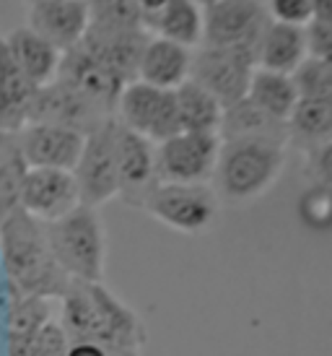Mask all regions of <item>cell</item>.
<instances>
[{
    "mask_svg": "<svg viewBox=\"0 0 332 356\" xmlns=\"http://www.w3.org/2000/svg\"><path fill=\"white\" fill-rule=\"evenodd\" d=\"M60 325L70 341H91L104 348H146L148 330L133 307L104 284L70 278L60 297Z\"/></svg>",
    "mask_w": 332,
    "mask_h": 356,
    "instance_id": "cell-1",
    "label": "cell"
},
{
    "mask_svg": "<svg viewBox=\"0 0 332 356\" xmlns=\"http://www.w3.org/2000/svg\"><path fill=\"white\" fill-rule=\"evenodd\" d=\"M0 263L10 289L24 297L55 302L70 284V276L49 250L44 224L29 216L24 208H16L0 221Z\"/></svg>",
    "mask_w": 332,
    "mask_h": 356,
    "instance_id": "cell-2",
    "label": "cell"
},
{
    "mask_svg": "<svg viewBox=\"0 0 332 356\" xmlns=\"http://www.w3.org/2000/svg\"><path fill=\"white\" fill-rule=\"evenodd\" d=\"M285 167V146L273 140H221L213 185L218 198L249 203L275 185Z\"/></svg>",
    "mask_w": 332,
    "mask_h": 356,
    "instance_id": "cell-3",
    "label": "cell"
},
{
    "mask_svg": "<svg viewBox=\"0 0 332 356\" xmlns=\"http://www.w3.org/2000/svg\"><path fill=\"white\" fill-rule=\"evenodd\" d=\"M44 232L52 255L70 278L104 284L107 237L97 208L78 206L68 216L44 224Z\"/></svg>",
    "mask_w": 332,
    "mask_h": 356,
    "instance_id": "cell-4",
    "label": "cell"
},
{
    "mask_svg": "<svg viewBox=\"0 0 332 356\" xmlns=\"http://www.w3.org/2000/svg\"><path fill=\"white\" fill-rule=\"evenodd\" d=\"M164 227L179 234H203L218 218V195L210 185L161 182L143 206Z\"/></svg>",
    "mask_w": 332,
    "mask_h": 356,
    "instance_id": "cell-5",
    "label": "cell"
},
{
    "mask_svg": "<svg viewBox=\"0 0 332 356\" xmlns=\"http://www.w3.org/2000/svg\"><path fill=\"white\" fill-rule=\"evenodd\" d=\"M254 70H257V55L249 50L200 47L192 52L190 81H195L208 94H213L226 109L247 97Z\"/></svg>",
    "mask_w": 332,
    "mask_h": 356,
    "instance_id": "cell-6",
    "label": "cell"
},
{
    "mask_svg": "<svg viewBox=\"0 0 332 356\" xmlns=\"http://www.w3.org/2000/svg\"><path fill=\"white\" fill-rule=\"evenodd\" d=\"M270 16L260 0H213L203 8L200 47H236L257 55Z\"/></svg>",
    "mask_w": 332,
    "mask_h": 356,
    "instance_id": "cell-7",
    "label": "cell"
},
{
    "mask_svg": "<svg viewBox=\"0 0 332 356\" xmlns=\"http://www.w3.org/2000/svg\"><path fill=\"white\" fill-rule=\"evenodd\" d=\"M117 120L112 118L86 136L73 177L81 193V206L99 208L117 198Z\"/></svg>",
    "mask_w": 332,
    "mask_h": 356,
    "instance_id": "cell-8",
    "label": "cell"
},
{
    "mask_svg": "<svg viewBox=\"0 0 332 356\" xmlns=\"http://www.w3.org/2000/svg\"><path fill=\"white\" fill-rule=\"evenodd\" d=\"M115 115L119 125L148 138L153 146L182 133L179 118H176L174 91L156 89L143 81H130L122 89Z\"/></svg>",
    "mask_w": 332,
    "mask_h": 356,
    "instance_id": "cell-9",
    "label": "cell"
},
{
    "mask_svg": "<svg viewBox=\"0 0 332 356\" xmlns=\"http://www.w3.org/2000/svg\"><path fill=\"white\" fill-rule=\"evenodd\" d=\"M221 138L208 133H176L156 146V177L174 185H208L218 164Z\"/></svg>",
    "mask_w": 332,
    "mask_h": 356,
    "instance_id": "cell-10",
    "label": "cell"
},
{
    "mask_svg": "<svg viewBox=\"0 0 332 356\" xmlns=\"http://www.w3.org/2000/svg\"><path fill=\"white\" fill-rule=\"evenodd\" d=\"M112 120L107 112L81 97L76 89H70L63 81H52L47 86H40L34 99H31L29 115H26V125L31 122H42V125H58V128L78 130L83 136L94 133L99 125H104Z\"/></svg>",
    "mask_w": 332,
    "mask_h": 356,
    "instance_id": "cell-11",
    "label": "cell"
},
{
    "mask_svg": "<svg viewBox=\"0 0 332 356\" xmlns=\"http://www.w3.org/2000/svg\"><path fill=\"white\" fill-rule=\"evenodd\" d=\"M117 120V118H115ZM117 195L127 206H146L156 190V146L117 122Z\"/></svg>",
    "mask_w": 332,
    "mask_h": 356,
    "instance_id": "cell-12",
    "label": "cell"
},
{
    "mask_svg": "<svg viewBox=\"0 0 332 356\" xmlns=\"http://www.w3.org/2000/svg\"><path fill=\"white\" fill-rule=\"evenodd\" d=\"M58 81L68 83L70 89H76L81 97L94 102L101 112H107L109 118H115L117 102L127 81H122L117 73H112L107 65H101L94 60L81 44L63 52L58 68Z\"/></svg>",
    "mask_w": 332,
    "mask_h": 356,
    "instance_id": "cell-13",
    "label": "cell"
},
{
    "mask_svg": "<svg viewBox=\"0 0 332 356\" xmlns=\"http://www.w3.org/2000/svg\"><path fill=\"white\" fill-rule=\"evenodd\" d=\"M81 206V193L73 172L65 169H29L21 208L42 224H52Z\"/></svg>",
    "mask_w": 332,
    "mask_h": 356,
    "instance_id": "cell-14",
    "label": "cell"
},
{
    "mask_svg": "<svg viewBox=\"0 0 332 356\" xmlns=\"http://www.w3.org/2000/svg\"><path fill=\"white\" fill-rule=\"evenodd\" d=\"M19 136L21 154L26 159L29 169H65L73 172L83 151L86 136L78 130L58 128V125H42L31 122L16 133Z\"/></svg>",
    "mask_w": 332,
    "mask_h": 356,
    "instance_id": "cell-15",
    "label": "cell"
},
{
    "mask_svg": "<svg viewBox=\"0 0 332 356\" xmlns=\"http://www.w3.org/2000/svg\"><path fill=\"white\" fill-rule=\"evenodd\" d=\"M148 40L151 34L146 29H107V26L88 24L78 44L91 58L130 83V81H138V65H140Z\"/></svg>",
    "mask_w": 332,
    "mask_h": 356,
    "instance_id": "cell-16",
    "label": "cell"
},
{
    "mask_svg": "<svg viewBox=\"0 0 332 356\" xmlns=\"http://www.w3.org/2000/svg\"><path fill=\"white\" fill-rule=\"evenodd\" d=\"M88 24L86 0H34L29 6V29L60 52L76 47Z\"/></svg>",
    "mask_w": 332,
    "mask_h": 356,
    "instance_id": "cell-17",
    "label": "cell"
},
{
    "mask_svg": "<svg viewBox=\"0 0 332 356\" xmlns=\"http://www.w3.org/2000/svg\"><path fill=\"white\" fill-rule=\"evenodd\" d=\"M190 68H192V50L161 37H151L138 65V81L156 89L174 91L185 81H190Z\"/></svg>",
    "mask_w": 332,
    "mask_h": 356,
    "instance_id": "cell-18",
    "label": "cell"
},
{
    "mask_svg": "<svg viewBox=\"0 0 332 356\" xmlns=\"http://www.w3.org/2000/svg\"><path fill=\"white\" fill-rule=\"evenodd\" d=\"M40 86H34L16 58L10 55L8 42L0 34V133H19L26 125L31 99Z\"/></svg>",
    "mask_w": 332,
    "mask_h": 356,
    "instance_id": "cell-19",
    "label": "cell"
},
{
    "mask_svg": "<svg viewBox=\"0 0 332 356\" xmlns=\"http://www.w3.org/2000/svg\"><path fill=\"white\" fill-rule=\"evenodd\" d=\"M306 58V34L301 26H288L278 21L267 24L263 40L257 44V68L291 76Z\"/></svg>",
    "mask_w": 332,
    "mask_h": 356,
    "instance_id": "cell-20",
    "label": "cell"
},
{
    "mask_svg": "<svg viewBox=\"0 0 332 356\" xmlns=\"http://www.w3.org/2000/svg\"><path fill=\"white\" fill-rule=\"evenodd\" d=\"M146 31L192 50L203 44V6L195 0H169L161 10L146 16Z\"/></svg>",
    "mask_w": 332,
    "mask_h": 356,
    "instance_id": "cell-21",
    "label": "cell"
},
{
    "mask_svg": "<svg viewBox=\"0 0 332 356\" xmlns=\"http://www.w3.org/2000/svg\"><path fill=\"white\" fill-rule=\"evenodd\" d=\"M8 42L10 55L16 58L19 68L24 70V76L34 83V86H47L58 79V68H60V58L63 52L49 44L47 40H42L40 34H34L29 26H21V29H13L6 37Z\"/></svg>",
    "mask_w": 332,
    "mask_h": 356,
    "instance_id": "cell-22",
    "label": "cell"
},
{
    "mask_svg": "<svg viewBox=\"0 0 332 356\" xmlns=\"http://www.w3.org/2000/svg\"><path fill=\"white\" fill-rule=\"evenodd\" d=\"M221 140H242V138H260V140H273L285 146L288 143V125L281 120L270 118L267 112L252 104V102L242 99L224 109L221 118V130H218Z\"/></svg>",
    "mask_w": 332,
    "mask_h": 356,
    "instance_id": "cell-23",
    "label": "cell"
},
{
    "mask_svg": "<svg viewBox=\"0 0 332 356\" xmlns=\"http://www.w3.org/2000/svg\"><path fill=\"white\" fill-rule=\"evenodd\" d=\"M52 320V302L13 291L8 312V356H29L40 330Z\"/></svg>",
    "mask_w": 332,
    "mask_h": 356,
    "instance_id": "cell-24",
    "label": "cell"
},
{
    "mask_svg": "<svg viewBox=\"0 0 332 356\" xmlns=\"http://www.w3.org/2000/svg\"><path fill=\"white\" fill-rule=\"evenodd\" d=\"M176 118L182 133H208L218 136L224 107L213 94H208L195 81H185L179 89H174Z\"/></svg>",
    "mask_w": 332,
    "mask_h": 356,
    "instance_id": "cell-25",
    "label": "cell"
},
{
    "mask_svg": "<svg viewBox=\"0 0 332 356\" xmlns=\"http://www.w3.org/2000/svg\"><path fill=\"white\" fill-rule=\"evenodd\" d=\"M285 125L288 138L312 154L332 140V99H299Z\"/></svg>",
    "mask_w": 332,
    "mask_h": 356,
    "instance_id": "cell-26",
    "label": "cell"
},
{
    "mask_svg": "<svg viewBox=\"0 0 332 356\" xmlns=\"http://www.w3.org/2000/svg\"><path fill=\"white\" fill-rule=\"evenodd\" d=\"M247 99L252 102V104H257L263 112H267L270 118L281 120V122H288L293 107L299 104V91L293 86L291 76L257 68L252 81H249Z\"/></svg>",
    "mask_w": 332,
    "mask_h": 356,
    "instance_id": "cell-27",
    "label": "cell"
},
{
    "mask_svg": "<svg viewBox=\"0 0 332 356\" xmlns=\"http://www.w3.org/2000/svg\"><path fill=\"white\" fill-rule=\"evenodd\" d=\"M29 164L21 154L16 133H0V221L21 208V193Z\"/></svg>",
    "mask_w": 332,
    "mask_h": 356,
    "instance_id": "cell-28",
    "label": "cell"
},
{
    "mask_svg": "<svg viewBox=\"0 0 332 356\" xmlns=\"http://www.w3.org/2000/svg\"><path fill=\"white\" fill-rule=\"evenodd\" d=\"M88 19L107 29H146V13L138 0H86Z\"/></svg>",
    "mask_w": 332,
    "mask_h": 356,
    "instance_id": "cell-29",
    "label": "cell"
},
{
    "mask_svg": "<svg viewBox=\"0 0 332 356\" xmlns=\"http://www.w3.org/2000/svg\"><path fill=\"white\" fill-rule=\"evenodd\" d=\"M299 99H332V68L324 60L306 58L291 73Z\"/></svg>",
    "mask_w": 332,
    "mask_h": 356,
    "instance_id": "cell-30",
    "label": "cell"
},
{
    "mask_svg": "<svg viewBox=\"0 0 332 356\" xmlns=\"http://www.w3.org/2000/svg\"><path fill=\"white\" fill-rule=\"evenodd\" d=\"M299 216L314 232H327L332 229V190L324 185H314L299 200Z\"/></svg>",
    "mask_w": 332,
    "mask_h": 356,
    "instance_id": "cell-31",
    "label": "cell"
},
{
    "mask_svg": "<svg viewBox=\"0 0 332 356\" xmlns=\"http://www.w3.org/2000/svg\"><path fill=\"white\" fill-rule=\"evenodd\" d=\"M270 21L288 26H309L312 24V0H267Z\"/></svg>",
    "mask_w": 332,
    "mask_h": 356,
    "instance_id": "cell-32",
    "label": "cell"
},
{
    "mask_svg": "<svg viewBox=\"0 0 332 356\" xmlns=\"http://www.w3.org/2000/svg\"><path fill=\"white\" fill-rule=\"evenodd\" d=\"M68 348L70 338L65 333V327L60 325V320H49L47 325L40 330L29 356H68Z\"/></svg>",
    "mask_w": 332,
    "mask_h": 356,
    "instance_id": "cell-33",
    "label": "cell"
},
{
    "mask_svg": "<svg viewBox=\"0 0 332 356\" xmlns=\"http://www.w3.org/2000/svg\"><path fill=\"white\" fill-rule=\"evenodd\" d=\"M312 167L317 179H319V185L332 190V140L319 146L317 151H312Z\"/></svg>",
    "mask_w": 332,
    "mask_h": 356,
    "instance_id": "cell-34",
    "label": "cell"
},
{
    "mask_svg": "<svg viewBox=\"0 0 332 356\" xmlns=\"http://www.w3.org/2000/svg\"><path fill=\"white\" fill-rule=\"evenodd\" d=\"M312 21L332 29V0H312Z\"/></svg>",
    "mask_w": 332,
    "mask_h": 356,
    "instance_id": "cell-35",
    "label": "cell"
},
{
    "mask_svg": "<svg viewBox=\"0 0 332 356\" xmlns=\"http://www.w3.org/2000/svg\"><path fill=\"white\" fill-rule=\"evenodd\" d=\"M68 356H109V351L91 341H70Z\"/></svg>",
    "mask_w": 332,
    "mask_h": 356,
    "instance_id": "cell-36",
    "label": "cell"
},
{
    "mask_svg": "<svg viewBox=\"0 0 332 356\" xmlns=\"http://www.w3.org/2000/svg\"><path fill=\"white\" fill-rule=\"evenodd\" d=\"M166 3H169V0H138V6H140V10H143L146 16H151V13L161 10Z\"/></svg>",
    "mask_w": 332,
    "mask_h": 356,
    "instance_id": "cell-37",
    "label": "cell"
},
{
    "mask_svg": "<svg viewBox=\"0 0 332 356\" xmlns=\"http://www.w3.org/2000/svg\"><path fill=\"white\" fill-rule=\"evenodd\" d=\"M197 6H203V8H206V6H210V3H213V0H195Z\"/></svg>",
    "mask_w": 332,
    "mask_h": 356,
    "instance_id": "cell-38",
    "label": "cell"
}]
</instances>
